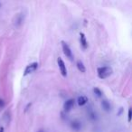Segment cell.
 <instances>
[{
  "instance_id": "9c48e42d",
  "label": "cell",
  "mask_w": 132,
  "mask_h": 132,
  "mask_svg": "<svg viewBox=\"0 0 132 132\" xmlns=\"http://www.w3.org/2000/svg\"><path fill=\"white\" fill-rule=\"evenodd\" d=\"M71 127H72V129H74L75 131H79L81 128V122H79V121L74 120L71 123Z\"/></svg>"
},
{
  "instance_id": "5bb4252c",
  "label": "cell",
  "mask_w": 132,
  "mask_h": 132,
  "mask_svg": "<svg viewBox=\"0 0 132 132\" xmlns=\"http://www.w3.org/2000/svg\"><path fill=\"white\" fill-rule=\"evenodd\" d=\"M122 108H120V110H119V113H118V116H119V115H120V113H121V112H122Z\"/></svg>"
},
{
  "instance_id": "7a4b0ae2",
  "label": "cell",
  "mask_w": 132,
  "mask_h": 132,
  "mask_svg": "<svg viewBox=\"0 0 132 132\" xmlns=\"http://www.w3.org/2000/svg\"><path fill=\"white\" fill-rule=\"evenodd\" d=\"M61 44H62V51H63L64 55H65L70 61H73V54H72V50H71L69 44L66 42H64V41H62Z\"/></svg>"
},
{
  "instance_id": "5b68a950",
  "label": "cell",
  "mask_w": 132,
  "mask_h": 132,
  "mask_svg": "<svg viewBox=\"0 0 132 132\" xmlns=\"http://www.w3.org/2000/svg\"><path fill=\"white\" fill-rule=\"evenodd\" d=\"M73 105H74V100L73 99L67 100L63 104V110L65 112H69L72 108H73Z\"/></svg>"
},
{
  "instance_id": "2e32d148",
  "label": "cell",
  "mask_w": 132,
  "mask_h": 132,
  "mask_svg": "<svg viewBox=\"0 0 132 132\" xmlns=\"http://www.w3.org/2000/svg\"><path fill=\"white\" fill-rule=\"evenodd\" d=\"M0 6H1V4H0Z\"/></svg>"
},
{
  "instance_id": "8992f818",
  "label": "cell",
  "mask_w": 132,
  "mask_h": 132,
  "mask_svg": "<svg viewBox=\"0 0 132 132\" xmlns=\"http://www.w3.org/2000/svg\"><path fill=\"white\" fill-rule=\"evenodd\" d=\"M80 44H81V49L86 50L88 48V42H87L86 36L83 33H80Z\"/></svg>"
},
{
  "instance_id": "52a82bcc",
  "label": "cell",
  "mask_w": 132,
  "mask_h": 132,
  "mask_svg": "<svg viewBox=\"0 0 132 132\" xmlns=\"http://www.w3.org/2000/svg\"><path fill=\"white\" fill-rule=\"evenodd\" d=\"M101 107H102L103 110H105L106 112L110 111V110H111V106H110V102L107 100H102L101 101Z\"/></svg>"
},
{
  "instance_id": "9a60e30c",
  "label": "cell",
  "mask_w": 132,
  "mask_h": 132,
  "mask_svg": "<svg viewBox=\"0 0 132 132\" xmlns=\"http://www.w3.org/2000/svg\"><path fill=\"white\" fill-rule=\"evenodd\" d=\"M0 132H4V128H0Z\"/></svg>"
},
{
  "instance_id": "6da1fadb",
  "label": "cell",
  "mask_w": 132,
  "mask_h": 132,
  "mask_svg": "<svg viewBox=\"0 0 132 132\" xmlns=\"http://www.w3.org/2000/svg\"><path fill=\"white\" fill-rule=\"evenodd\" d=\"M112 68L109 67V66H102V67H99L97 69V73L98 77L100 79H106L109 76H110L112 74Z\"/></svg>"
},
{
  "instance_id": "30bf717a",
  "label": "cell",
  "mask_w": 132,
  "mask_h": 132,
  "mask_svg": "<svg viewBox=\"0 0 132 132\" xmlns=\"http://www.w3.org/2000/svg\"><path fill=\"white\" fill-rule=\"evenodd\" d=\"M76 66H77L78 70L80 71L81 72H86V68H85L84 64H83V62H81V61H77V62H76Z\"/></svg>"
},
{
  "instance_id": "4fadbf2b",
  "label": "cell",
  "mask_w": 132,
  "mask_h": 132,
  "mask_svg": "<svg viewBox=\"0 0 132 132\" xmlns=\"http://www.w3.org/2000/svg\"><path fill=\"white\" fill-rule=\"evenodd\" d=\"M5 105V101H3L2 99H0V108H1V107H3Z\"/></svg>"
},
{
  "instance_id": "7c38bea8",
  "label": "cell",
  "mask_w": 132,
  "mask_h": 132,
  "mask_svg": "<svg viewBox=\"0 0 132 132\" xmlns=\"http://www.w3.org/2000/svg\"><path fill=\"white\" fill-rule=\"evenodd\" d=\"M128 121L130 122L131 121V108L128 109Z\"/></svg>"
},
{
  "instance_id": "277c9868",
  "label": "cell",
  "mask_w": 132,
  "mask_h": 132,
  "mask_svg": "<svg viewBox=\"0 0 132 132\" xmlns=\"http://www.w3.org/2000/svg\"><path fill=\"white\" fill-rule=\"evenodd\" d=\"M37 67H38V63L37 62H32V63L28 64L27 66H26V70H24V76H26L28 75V74L32 73V72H34L35 71H36Z\"/></svg>"
},
{
  "instance_id": "3957f363",
  "label": "cell",
  "mask_w": 132,
  "mask_h": 132,
  "mask_svg": "<svg viewBox=\"0 0 132 132\" xmlns=\"http://www.w3.org/2000/svg\"><path fill=\"white\" fill-rule=\"evenodd\" d=\"M57 63H58L59 70H60V72L62 75V77H67V70H66L65 63H64L63 60L61 57H58V59H57Z\"/></svg>"
},
{
  "instance_id": "8fae6325",
  "label": "cell",
  "mask_w": 132,
  "mask_h": 132,
  "mask_svg": "<svg viewBox=\"0 0 132 132\" xmlns=\"http://www.w3.org/2000/svg\"><path fill=\"white\" fill-rule=\"evenodd\" d=\"M93 92L97 97H101V96H102V92H101V90H100L99 88H94Z\"/></svg>"
},
{
  "instance_id": "ba28073f",
  "label": "cell",
  "mask_w": 132,
  "mask_h": 132,
  "mask_svg": "<svg viewBox=\"0 0 132 132\" xmlns=\"http://www.w3.org/2000/svg\"><path fill=\"white\" fill-rule=\"evenodd\" d=\"M77 102H78V105H79V106H81V107L84 106V105L88 102V98H87L86 96H83V95L80 96L77 100Z\"/></svg>"
}]
</instances>
